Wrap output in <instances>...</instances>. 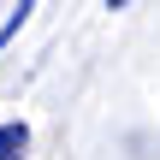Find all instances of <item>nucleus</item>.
Masks as SVG:
<instances>
[{
	"label": "nucleus",
	"mask_w": 160,
	"mask_h": 160,
	"mask_svg": "<svg viewBox=\"0 0 160 160\" xmlns=\"http://www.w3.org/2000/svg\"><path fill=\"white\" fill-rule=\"evenodd\" d=\"M30 154V125L24 119H6L0 125V160H24Z\"/></svg>",
	"instance_id": "nucleus-1"
},
{
	"label": "nucleus",
	"mask_w": 160,
	"mask_h": 160,
	"mask_svg": "<svg viewBox=\"0 0 160 160\" xmlns=\"http://www.w3.org/2000/svg\"><path fill=\"white\" fill-rule=\"evenodd\" d=\"M30 12H36V0H18V6L6 12V24H0V53H6V42H12L24 24H30Z\"/></svg>",
	"instance_id": "nucleus-2"
},
{
	"label": "nucleus",
	"mask_w": 160,
	"mask_h": 160,
	"mask_svg": "<svg viewBox=\"0 0 160 160\" xmlns=\"http://www.w3.org/2000/svg\"><path fill=\"white\" fill-rule=\"evenodd\" d=\"M125 6H131V0H107V12H125Z\"/></svg>",
	"instance_id": "nucleus-3"
}]
</instances>
